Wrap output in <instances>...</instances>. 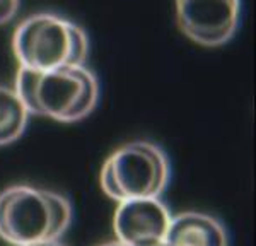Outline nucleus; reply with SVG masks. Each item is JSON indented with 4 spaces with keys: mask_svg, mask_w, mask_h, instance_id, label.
I'll return each instance as SVG.
<instances>
[{
    "mask_svg": "<svg viewBox=\"0 0 256 246\" xmlns=\"http://www.w3.org/2000/svg\"><path fill=\"white\" fill-rule=\"evenodd\" d=\"M14 89L31 114L58 123H76L88 118L99 102L98 76L86 65L30 70L16 74Z\"/></svg>",
    "mask_w": 256,
    "mask_h": 246,
    "instance_id": "f257e3e1",
    "label": "nucleus"
},
{
    "mask_svg": "<svg viewBox=\"0 0 256 246\" xmlns=\"http://www.w3.org/2000/svg\"><path fill=\"white\" fill-rule=\"evenodd\" d=\"M74 219L70 200L32 184H12L0 192V238L10 246L58 241Z\"/></svg>",
    "mask_w": 256,
    "mask_h": 246,
    "instance_id": "f03ea898",
    "label": "nucleus"
},
{
    "mask_svg": "<svg viewBox=\"0 0 256 246\" xmlns=\"http://www.w3.org/2000/svg\"><path fill=\"white\" fill-rule=\"evenodd\" d=\"M90 41L77 22L55 12H36L20 20L12 34V52L20 68H53L86 65Z\"/></svg>",
    "mask_w": 256,
    "mask_h": 246,
    "instance_id": "7ed1b4c3",
    "label": "nucleus"
},
{
    "mask_svg": "<svg viewBox=\"0 0 256 246\" xmlns=\"http://www.w3.org/2000/svg\"><path fill=\"white\" fill-rule=\"evenodd\" d=\"M171 182V162L160 146L132 140L114 149L101 168L99 183L114 202L160 198Z\"/></svg>",
    "mask_w": 256,
    "mask_h": 246,
    "instance_id": "20e7f679",
    "label": "nucleus"
},
{
    "mask_svg": "<svg viewBox=\"0 0 256 246\" xmlns=\"http://www.w3.org/2000/svg\"><path fill=\"white\" fill-rule=\"evenodd\" d=\"M176 22L184 36L200 46L229 43L241 24V0H174Z\"/></svg>",
    "mask_w": 256,
    "mask_h": 246,
    "instance_id": "39448f33",
    "label": "nucleus"
},
{
    "mask_svg": "<svg viewBox=\"0 0 256 246\" xmlns=\"http://www.w3.org/2000/svg\"><path fill=\"white\" fill-rule=\"evenodd\" d=\"M171 212L160 198L120 202L113 216L114 240L125 246H162Z\"/></svg>",
    "mask_w": 256,
    "mask_h": 246,
    "instance_id": "423d86ee",
    "label": "nucleus"
},
{
    "mask_svg": "<svg viewBox=\"0 0 256 246\" xmlns=\"http://www.w3.org/2000/svg\"><path fill=\"white\" fill-rule=\"evenodd\" d=\"M162 246H229V232L217 217L186 210L171 216Z\"/></svg>",
    "mask_w": 256,
    "mask_h": 246,
    "instance_id": "0eeeda50",
    "label": "nucleus"
},
{
    "mask_svg": "<svg viewBox=\"0 0 256 246\" xmlns=\"http://www.w3.org/2000/svg\"><path fill=\"white\" fill-rule=\"evenodd\" d=\"M31 113L14 88L0 84V147L10 146L22 137Z\"/></svg>",
    "mask_w": 256,
    "mask_h": 246,
    "instance_id": "6e6552de",
    "label": "nucleus"
},
{
    "mask_svg": "<svg viewBox=\"0 0 256 246\" xmlns=\"http://www.w3.org/2000/svg\"><path fill=\"white\" fill-rule=\"evenodd\" d=\"M20 0H0V26L9 24L18 16Z\"/></svg>",
    "mask_w": 256,
    "mask_h": 246,
    "instance_id": "1a4fd4ad",
    "label": "nucleus"
},
{
    "mask_svg": "<svg viewBox=\"0 0 256 246\" xmlns=\"http://www.w3.org/2000/svg\"><path fill=\"white\" fill-rule=\"evenodd\" d=\"M30 246H64L60 241H50V243H40V244H30Z\"/></svg>",
    "mask_w": 256,
    "mask_h": 246,
    "instance_id": "9d476101",
    "label": "nucleus"
},
{
    "mask_svg": "<svg viewBox=\"0 0 256 246\" xmlns=\"http://www.w3.org/2000/svg\"><path fill=\"white\" fill-rule=\"evenodd\" d=\"M99 246H125V244L118 243V241H116V240H114V241H110V243H104V244H99Z\"/></svg>",
    "mask_w": 256,
    "mask_h": 246,
    "instance_id": "9b49d317",
    "label": "nucleus"
}]
</instances>
